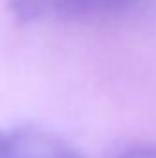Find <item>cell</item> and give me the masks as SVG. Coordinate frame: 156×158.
Returning <instances> with one entry per match:
<instances>
[{
    "instance_id": "obj_1",
    "label": "cell",
    "mask_w": 156,
    "mask_h": 158,
    "mask_svg": "<svg viewBox=\"0 0 156 158\" xmlns=\"http://www.w3.org/2000/svg\"><path fill=\"white\" fill-rule=\"evenodd\" d=\"M140 0H11L15 15L22 20L46 17L101 22L129 13Z\"/></svg>"
},
{
    "instance_id": "obj_2",
    "label": "cell",
    "mask_w": 156,
    "mask_h": 158,
    "mask_svg": "<svg viewBox=\"0 0 156 158\" xmlns=\"http://www.w3.org/2000/svg\"><path fill=\"white\" fill-rule=\"evenodd\" d=\"M0 158H84L63 136L33 127L15 125L0 129Z\"/></svg>"
},
{
    "instance_id": "obj_3",
    "label": "cell",
    "mask_w": 156,
    "mask_h": 158,
    "mask_svg": "<svg viewBox=\"0 0 156 158\" xmlns=\"http://www.w3.org/2000/svg\"><path fill=\"white\" fill-rule=\"evenodd\" d=\"M116 158H156V143H142L129 147Z\"/></svg>"
}]
</instances>
